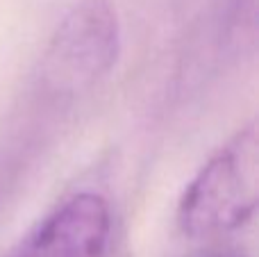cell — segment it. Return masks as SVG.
I'll use <instances>...</instances> for the list:
<instances>
[{
    "label": "cell",
    "mask_w": 259,
    "mask_h": 257,
    "mask_svg": "<svg viewBox=\"0 0 259 257\" xmlns=\"http://www.w3.org/2000/svg\"><path fill=\"white\" fill-rule=\"evenodd\" d=\"M257 30V0H228L221 25V41L225 48L246 50L255 44Z\"/></svg>",
    "instance_id": "277c9868"
},
{
    "label": "cell",
    "mask_w": 259,
    "mask_h": 257,
    "mask_svg": "<svg viewBox=\"0 0 259 257\" xmlns=\"http://www.w3.org/2000/svg\"><path fill=\"white\" fill-rule=\"evenodd\" d=\"M257 191L259 132L250 121L187 182L175 209L178 228L193 239L230 235L255 217Z\"/></svg>",
    "instance_id": "6da1fadb"
},
{
    "label": "cell",
    "mask_w": 259,
    "mask_h": 257,
    "mask_svg": "<svg viewBox=\"0 0 259 257\" xmlns=\"http://www.w3.org/2000/svg\"><path fill=\"white\" fill-rule=\"evenodd\" d=\"M191 257H248V253L237 248V246H214V248L200 250V253H196Z\"/></svg>",
    "instance_id": "5b68a950"
},
{
    "label": "cell",
    "mask_w": 259,
    "mask_h": 257,
    "mask_svg": "<svg viewBox=\"0 0 259 257\" xmlns=\"http://www.w3.org/2000/svg\"><path fill=\"white\" fill-rule=\"evenodd\" d=\"M3 257H118L112 203L98 191H75L39 219Z\"/></svg>",
    "instance_id": "3957f363"
},
{
    "label": "cell",
    "mask_w": 259,
    "mask_h": 257,
    "mask_svg": "<svg viewBox=\"0 0 259 257\" xmlns=\"http://www.w3.org/2000/svg\"><path fill=\"white\" fill-rule=\"evenodd\" d=\"M121 55V21L112 0H77L66 9L41 55L48 94L75 98L112 73Z\"/></svg>",
    "instance_id": "7a4b0ae2"
}]
</instances>
